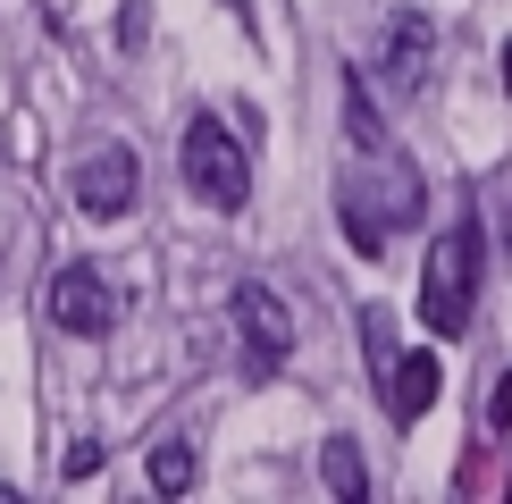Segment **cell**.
<instances>
[{
    "mask_svg": "<svg viewBox=\"0 0 512 504\" xmlns=\"http://www.w3.org/2000/svg\"><path fill=\"white\" fill-rule=\"evenodd\" d=\"M479 219H454L445 236L429 244V261H420V320H429V336H462L479 311Z\"/></svg>",
    "mask_w": 512,
    "mask_h": 504,
    "instance_id": "obj_1",
    "label": "cell"
},
{
    "mask_svg": "<svg viewBox=\"0 0 512 504\" xmlns=\"http://www.w3.org/2000/svg\"><path fill=\"white\" fill-rule=\"evenodd\" d=\"M177 152H185V185H194V202L227 210V219L252 202V160H244V135H227V118H194Z\"/></svg>",
    "mask_w": 512,
    "mask_h": 504,
    "instance_id": "obj_2",
    "label": "cell"
},
{
    "mask_svg": "<svg viewBox=\"0 0 512 504\" xmlns=\"http://www.w3.org/2000/svg\"><path fill=\"white\" fill-rule=\"evenodd\" d=\"M68 194H76V210H84L93 227H110V219H126V210H135L143 168H135V152H126V143H93V152L76 160Z\"/></svg>",
    "mask_w": 512,
    "mask_h": 504,
    "instance_id": "obj_3",
    "label": "cell"
},
{
    "mask_svg": "<svg viewBox=\"0 0 512 504\" xmlns=\"http://www.w3.org/2000/svg\"><path fill=\"white\" fill-rule=\"evenodd\" d=\"M51 311H59V328L68 336H101L118 320V294H110V278H101L93 261H76V269H59L51 278Z\"/></svg>",
    "mask_w": 512,
    "mask_h": 504,
    "instance_id": "obj_4",
    "label": "cell"
},
{
    "mask_svg": "<svg viewBox=\"0 0 512 504\" xmlns=\"http://www.w3.org/2000/svg\"><path fill=\"white\" fill-rule=\"evenodd\" d=\"M236 328H244V345H252V362H261V370L294 353V311L277 303L261 278H244V286H236Z\"/></svg>",
    "mask_w": 512,
    "mask_h": 504,
    "instance_id": "obj_5",
    "label": "cell"
},
{
    "mask_svg": "<svg viewBox=\"0 0 512 504\" xmlns=\"http://www.w3.org/2000/svg\"><path fill=\"white\" fill-rule=\"evenodd\" d=\"M445 395V362L437 353H403V362L387 370V420L395 429H420V412H429Z\"/></svg>",
    "mask_w": 512,
    "mask_h": 504,
    "instance_id": "obj_6",
    "label": "cell"
},
{
    "mask_svg": "<svg viewBox=\"0 0 512 504\" xmlns=\"http://www.w3.org/2000/svg\"><path fill=\"white\" fill-rule=\"evenodd\" d=\"M429 51H437V26H429V17H395L387 59H378L387 93H420V76H429Z\"/></svg>",
    "mask_w": 512,
    "mask_h": 504,
    "instance_id": "obj_7",
    "label": "cell"
},
{
    "mask_svg": "<svg viewBox=\"0 0 512 504\" xmlns=\"http://www.w3.org/2000/svg\"><path fill=\"white\" fill-rule=\"evenodd\" d=\"M319 479H328V496H345V504L370 496V462H361L353 437H328V446H319Z\"/></svg>",
    "mask_w": 512,
    "mask_h": 504,
    "instance_id": "obj_8",
    "label": "cell"
},
{
    "mask_svg": "<svg viewBox=\"0 0 512 504\" xmlns=\"http://www.w3.org/2000/svg\"><path fill=\"white\" fill-rule=\"evenodd\" d=\"M143 488L152 496H185L194 488V446H185V437H160V446L143 454Z\"/></svg>",
    "mask_w": 512,
    "mask_h": 504,
    "instance_id": "obj_9",
    "label": "cell"
},
{
    "mask_svg": "<svg viewBox=\"0 0 512 504\" xmlns=\"http://www.w3.org/2000/svg\"><path fill=\"white\" fill-rule=\"evenodd\" d=\"M345 126H353V143H361V152H387V126H378L370 93H361V76L345 84Z\"/></svg>",
    "mask_w": 512,
    "mask_h": 504,
    "instance_id": "obj_10",
    "label": "cell"
},
{
    "mask_svg": "<svg viewBox=\"0 0 512 504\" xmlns=\"http://www.w3.org/2000/svg\"><path fill=\"white\" fill-rule=\"evenodd\" d=\"M487 429H512V370L487 387Z\"/></svg>",
    "mask_w": 512,
    "mask_h": 504,
    "instance_id": "obj_11",
    "label": "cell"
},
{
    "mask_svg": "<svg viewBox=\"0 0 512 504\" xmlns=\"http://www.w3.org/2000/svg\"><path fill=\"white\" fill-rule=\"evenodd\" d=\"M93 471H101V446H76V454H68V488H84Z\"/></svg>",
    "mask_w": 512,
    "mask_h": 504,
    "instance_id": "obj_12",
    "label": "cell"
},
{
    "mask_svg": "<svg viewBox=\"0 0 512 504\" xmlns=\"http://www.w3.org/2000/svg\"><path fill=\"white\" fill-rule=\"evenodd\" d=\"M504 93H512V42H504Z\"/></svg>",
    "mask_w": 512,
    "mask_h": 504,
    "instance_id": "obj_13",
    "label": "cell"
},
{
    "mask_svg": "<svg viewBox=\"0 0 512 504\" xmlns=\"http://www.w3.org/2000/svg\"><path fill=\"white\" fill-rule=\"evenodd\" d=\"M504 496H512V488H504Z\"/></svg>",
    "mask_w": 512,
    "mask_h": 504,
    "instance_id": "obj_14",
    "label": "cell"
}]
</instances>
